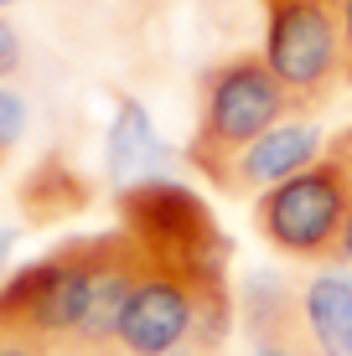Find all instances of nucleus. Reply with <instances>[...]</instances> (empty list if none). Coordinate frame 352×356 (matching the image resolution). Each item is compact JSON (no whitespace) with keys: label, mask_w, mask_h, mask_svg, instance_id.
I'll use <instances>...</instances> for the list:
<instances>
[{"label":"nucleus","mask_w":352,"mask_h":356,"mask_svg":"<svg viewBox=\"0 0 352 356\" xmlns=\"http://www.w3.org/2000/svg\"><path fill=\"white\" fill-rule=\"evenodd\" d=\"M140 274L145 248L125 227L68 238L0 284V330L42 341L57 356L109 346Z\"/></svg>","instance_id":"obj_1"},{"label":"nucleus","mask_w":352,"mask_h":356,"mask_svg":"<svg viewBox=\"0 0 352 356\" xmlns=\"http://www.w3.org/2000/svg\"><path fill=\"white\" fill-rule=\"evenodd\" d=\"M326 150H332V155H337V161H342V165L352 170V124H347L342 134H332V140H326Z\"/></svg>","instance_id":"obj_16"},{"label":"nucleus","mask_w":352,"mask_h":356,"mask_svg":"<svg viewBox=\"0 0 352 356\" xmlns=\"http://www.w3.org/2000/svg\"><path fill=\"white\" fill-rule=\"evenodd\" d=\"M6 6H16V0H0V10H6Z\"/></svg>","instance_id":"obj_18"},{"label":"nucleus","mask_w":352,"mask_h":356,"mask_svg":"<svg viewBox=\"0 0 352 356\" xmlns=\"http://www.w3.org/2000/svg\"><path fill=\"white\" fill-rule=\"evenodd\" d=\"M306 321L316 330L321 356H352V279L347 274H316L300 284Z\"/></svg>","instance_id":"obj_10"},{"label":"nucleus","mask_w":352,"mask_h":356,"mask_svg":"<svg viewBox=\"0 0 352 356\" xmlns=\"http://www.w3.org/2000/svg\"><path fill=\"white\" fill-rule=\"evenodd\" d=\"M332 268H352V212H347V227H342V238H337Z\"/></svg>","instance_id":"obj_15"},{"label":"nucleus","mask_w":352,"mask_h":356,"mask_svg":"<svg viewBox=\"0 0 352 356\" xmlns=\"http://www.w3.org/2000/svg\"><path fill=\"white\" fill-rule=\"evenodd\" d=\"M119 227L161 264H187V268H228V238L213 222L208 202L187 191L171 176H151L135 186L114 191Z\"/></svg>","instance_id":"obj_5"},{"label":"nucleus","mask_w":352,"mask_h":356,"mask_svg":"<svg viewBox=\"0 0 352 356\" xmlns=\"http://www.w3.org/2000/svg\"><path fill=\"white\" fill-rule=\"evenodd\" d=\"M238 315H244V356H321L316 330L306 321V300L285 279H249L238 289Z\"/></svg>","instance_id":"obj_6"},{"label":"nucleus","mask_w":352,"mask_h":356,"mask_svg":"<svg viewBox=\"0 0 352 356\" xmlns=\"http://www.w3.org/2000/svg\"><path fill=\"white\" fill-rule=\"evenodd\" d=\"M10 248H16V227H0V268H6Z\"/></svg>","instance_id":"obj_17"},{"label":"nucleus","mask_w":352,"mask_h":356,"mask_svg":"<svg viewBox=\"0 0 352 356\" xmlns=\"http://www.w3.org/2000/svg\"><path fill=\"white\" fill-rule=\"evenodd\" d=\"M16 67H21V36H16V26H10L6 16H0V83H6Z\"/></svg>","instance_id":"obj_12"},{"label":"nucleus","mask_w":352,"mask_h":356,"mask_svg":"<svg viewBox=\"0 0 352 356\" xmlns=\"http://www.w3.org/2000/svg\"><path fill=\"white\" fill-rule=\"evenodd\" d=\"M104 165H109V186H119V191L135 186V181L161 176V170L171 165L166 140L155 134L151 114H145V104H135V98H119V108H114L109 145H104Z\"/></svg>","instance_id":"obj_9"},{"label":"nucleus","mask_w":352,"mask_h":356,"mask_svg":"<svg viewBox=\"0 0 352 356\" xmlns=\"http://www.w3.org/2000/svg\"><path fill=\"white\" fill-rule=\"evenodd\" d=\"M337 26H342V83L352 88V0H337Z\"/></svg>","instance_id":"obj_13"},{"label":"nucleus","mask_w":352,"mask_h":356,"mask_svg":"<svg viewBox=\"0 0 352 356\" xmlns=\"http://www.w3.org/2000/svg\"><path fill=\"white\" fill-rule=\"evenodd\" d=\"M321 150H326V140L316 134V124H306V119H290V124L259 134V140H254L244 155H234L213 186L223 191V196H264L270 186L290 181L296 170H306Z\"/></svg>","instance_id":"obj_7"},{"label":"nucleus","mask_w":352,"mask_h":356,"mask_svg":"<svg viewBox=\"0 0 352 356\" xmlns=\"http://www.w3.org/2000/svg\"><path fill=\"white\" fill-rule=\"evenodd\" d=\"M93 196H99V186L68 155H42L26 170V181L16 186V212L26 227H52V222H68V217H83L93 207Z\"/></svg>","instance_id":"obj_8"},{"label":"nucleus","mask_w":352,"mask_h":356,"mask_svg":"<svg viewBox=\"0 0 352 356\" xmlns=\"http://www.w3.org/2000/svg\"><path fill=\"white\" fill-rule=\"evenodd\" d=\"M290 119H300V108L290 88L275 78V67L264 63V52L223 57L197 83V124H192L181 161L213 186L234 155H244L259 134L280 129Z\"/></svg>","instance_id":"obj_2"},{"label":"nucleus","mask_w":352,"mask_h":356,"mask_svg":"<svg viewBox=\"0 0 352 356\" xmlns=\"http://www.w3.org/2000/svg\"><path fill=\"white\" fill-rule=\"evenodd\" d=\"M264 10V63L290 88L300 114L326 108L342 83V26L337 0H259Z\"/></svg>","instance_id":"obj_4"},{"label":"nucleus","mask_w":352,"mask_h":356,"mask_svg":"<svg viewBox=\"0 0 352 356\" xmlns=\"http://www.w3.org/2000/svg\"><path fill=\"white\" fill-rule=\"evenodd\" d=\"M21 134H26V98L0 83V170H6L10 155H16Z\"/></svg>","instance_id":"obj_11"},{"label":"nucleus","mask_w":352,"mask_h":356,"mask_svg":"<svg viewBox=\"0 0 352 356\" xmlns=\"http://www.w3.org/2000/svg\"><path fill=\"white\" fill-rule=\"evenodd\" d=\"M0 356H52V351H47L42 341L16 336V330H0Z\"/></svg>","instance_id":"obj_14"},{"label":"nucleus","mask_w":352,"mask_h":356,"mask_svg":"<svg viewBox=\"0 0 352 356\" xmlns=\"http://www.w3.org/2000/svg\"><path fill=\"white\" fill-rule=\"evenodd\" d=\"M352 212V170L321 150L306 170L254 196V232L290 264H326L332 268L337 238Z\"/></svg>","instance_id":"obj_3"}]
</instances>
